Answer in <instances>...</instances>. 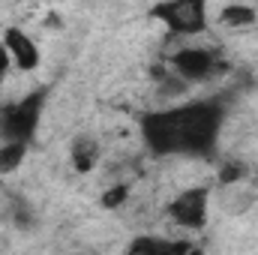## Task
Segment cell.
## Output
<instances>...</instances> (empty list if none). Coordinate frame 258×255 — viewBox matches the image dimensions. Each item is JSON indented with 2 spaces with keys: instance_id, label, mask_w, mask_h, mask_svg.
Masks as SVG:
<instances>
[{
  "instance_id": "cell-1",
  "label": "cell",
  "mask_w": 258,
  "mask_h": 255,
  "mask_svg": "<svg viewBox=\"0 0 258 255\" xmlns=\"http://www.w3.org/2000/svg\"><path fill=\"white\" fill-rule=\"evenodd\" d=\"M222 126V108L213 102H192L171 111H156L141 120L144 141L153 153H192L207 156Z\"/></svg>"
},
{
  "instance_id": "cell-2",
  "label": "cell",
  "mask_w": 258,
  "mask_h": 255,
  "mask_svg": "<svg viewBox=\"0 0 258 255\" xmlns=\"http://www.w3.org/2000/svg\"><path fill=\"white\" fill-rule=\"evenodd\" d=\"M42 102H45V93L36 90L30 93L27 99H21L18 105H9L3 114H0V132L6 138V144H27L36 132L39 123V111H42Z\"/></svg>"
},
{
  "instance_id": "cell-3",
  "label": "cell",
  "mask_w": 258,
  "mask_h": 255,
  "mask_svg": "<svg viewBox=\"0 0 258 255\" xmlns=\"http://www.w3.org/2000/svg\"><path fill=\"white\" fill-rule=\"evenodd\" d=\"M153 18L165 21L168 30L174 33H183V36H192L201 33L207 27V9L201 0H168V3H156L150 9Z\"/></svg>"
},
{
  "instance_id": "cell-4",
  "label": "cell",
  "mask_w": 258,
  "mask_h": 255,
  "mask_svg": "<svg viewBox=\"0 0 258 255\" xmlns=\"http://www.w3.org/2000/svg\"><path fill=\"white\" fill-rule=\"evenodd\" d=\"M168 216L183 225V228H204L207 222V189H186L180 192L171 207H168Z\"/></svg>"
},
{
  "instance_id": "cell-5",
  "label": "cell",
  "mask_w": 258,
  "mask_h": 255,
  "mask_svg": "<svg viewBox=\"0 0 258 255\" xmlns=\"http://www.w3.org/2000/svg\"><path fill=\"white\" fill-rule=\"evenodd\" d=\"M3 45H6V51L12 54V60H15L18 69L33 72V69L39 66V48L33 45V39H30L24 30L6 27V30H3Z\"/></svg>"
},
{
  "instance_id": "cell-6",
  "label": "cell",
  "mask_w": 258,
  "mask_h": 255,
  "mask_svg": "<svg viewBox=\"0 0 258 255\" xmlns=\"http://www.w3.org/2000/svg\"><path fill=\"white\" fill-rule=\"evenodd\" d=\"M174 66L177 72L186 78V81H198V78H207L210 69H213V54L204 51V48H183L174 54Z\"/></svg>"
},
{
  "instance_id": "cell-7",
  "label": "cell",
  "mask_w": 258,
  "mask_h": 255,
  "mask_svg": "<svg viewBox=\"0 0 258 255\" xmlns=\"http://www.w3.org/2000/svg\"><path fill=\"white\" fill-rule=\"evenodd\" d=\"M192 249L189 243L183 240H159V237H138L132 246H129V255H186Z\"/></svg>"
},
{
  "instance_id": "cell-8",
  "label": "cell",
  "mask_w": 258,
  "mask_h": 255,
  "mask_svg": "<svg viewBox=\"0 0 258 255\" xmlns=\"http://www.w3.org/2000/svg\"><path fill=\"white\" fill-rule=\"evenodd\" d=\"M219 21L228 24V27H246L255 21V9L252 6H240V3H231L219 12Z\"/></svg>"
},
{
  "instance_id": "cell-9",
  "label": "cell",
  "mask_w": 258,
  "mask_h": 255,
  "mask_svg": "<svg viewBox=\"0 0 258 255\" xmlns=\"http://www.w3.org/2000/svg\"><path fill=\"white\" fill-rule=\"evenodd\" d=\"M93 162H96V144L93 141H78L75 147H72V165H75V171H81V174H87L90 168H93Z\"/></svg>"
},
{
  "instance_id": "cell-10",
  "label": "cell",
  "mask_w": 258,
  "mask_h": 255,
  "mask_svg": "<svg viewBox=\"0 0 258 255\" xmlns=\"http://www.w3.org/2000/svg\"><path fill=\"white\" fill-rule=\"evenodd\" d=\"M24 153H27V147H24V144H3V147H0V174L15 171V168L21 165Z\"/></svg>"
},
{
  "instance_id": "cell-11",
  "label": "cell",
  "mask_w": 258,
  "mask_h": 255,
  "mask_svg": "<svg viewBox=\"0 0 258 255\" xmlns=\"http://www.w3.org/2000/svg\"><path fill=\"white\" fill-rule=\"evenodd\" d=\"M126 195H129L126 186H111V189L102 195V207H105V210H114V207H120V204L126 201Z\"/></svg>"
},
{
  "instance_id": "cell-12",
  "label": "cell",
  "mask_w": 258,
  "mask_h": 255,
  "mask_svg": "<svg viewBox=\"0 0 258 255\" xmlns=\"http://www.w3.org/2000/svg\"><path fill=\"white\" fill-rule=\"evenodd\" d=\"M9 72V51H6V45H0V75H6Z\"/></svg>"
},
{
  "instance_id": "cell-13",
  "label": "cell",
  "mask_w": 258,
  "mask_h": 255,
  "mask_svg": "<svg viewBox=\"0 0 258 255\" xmlns=\"http://www.w3.org/2000/svg\"><path fill=\"white\" fill-rule=\"evenodd\" d=\"M237 177H240V168H237V165H228V171H222V180H225V183H231V180H237Z\"/></svg>"
},
{
  "instance_id": "cell-14",
  "label": "cell",
  "mask_w": 258,
  "mask_h": 255,
  "mask_svg": "<svg viewBox=\"0 0 258 255\" xmlns=\"http://www.w3.org/2000/svg\"><path fill=\"white\" fill-rule=\"evenodd\" d=\"M186 255H204V252H201V249H189Z\"/></svg>"
},
{
  "instance_id": "cell-15",
  "label": "cell",
  "mask_w": 258,
  "mask_h": 255,
  "mask_svg": "<svg viewBox=\"0 0 258 255\" xmlns=\"http://www.w3.org/2000/svg\"><path fill=\"white\" fill-rule=\"evenodd\" d=\"M0 81H3V75H0Z\"/></svg>"
}]
</instances>
